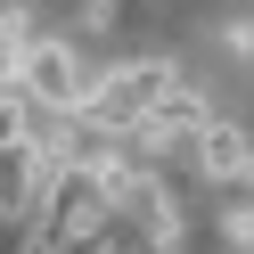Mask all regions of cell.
Segmentation results:
<instances>
[{
    "label": "cell",
    "instance_id": "obj_1",
    "mask_svg": "<svg viewBox=\"0 0 254 254\" xmlns=\"http://www.w3.org/2000/svg\"><path fill=\"white\" fill-rule=\"evenodd\" d=\"M172 90H181V82H172V66H164V58H131V66H115L99 90H90V107H82V115H90V131H148V123H156V107H164Z\"/></svg>",
    "mask_w": 254,
    "mask_h": 254
},
{
    "label": "cell",
    "instance_id": "obj_2",
    "mask_svg": "<svg viewBox=\"0 0 254 254\" xmlns=\"http://www.w3.org/2000/svg\"><path fill=\"white\" fill-rule=\"evenodd\" d=\"M8 82H17L33 107H50V115H74V107H90V90H82V58H74L66 41H33V50L8 66Z\"/></svg>",
    "mask_w": 254,
    "mask_h": 254
},
{
    "label": "cell",
    "instance_id": "obj_3",
    "mask_svg": "<svg viewBox=\"0 0 254 254\" xmlns=\"http://www.w3.org/2000/svg\"><path fill=\"white\" fill-rule=\"evenodd\" d=\"M189 156H197V172H213V181H246V156H254V139L238 131V123H205L197 139H189Z\"/></svg>",
    "mask_w": 254,
    "mask_h": 254
},
{
    "label": "cell",
    "instance_id": "obj_4",
    "mask_svg": "<svg viewBox=\"0 0 254 254\" xmlns=\"http://www.w3.org/2000/svg\"><path fill=\"white\" fill-rule=\"evenodd\" d=\"M205 123H213V107H205L197 90H172V99L156 107V123H148V131H172V139H197Z\"/></svg>",
    "mask_w": 254,
    "mask_h": 254
},
{
    "label": "cell",
    "instance_id": "obj_5",
    "mask_svg": "<svg viewBox=\"0 0 254 254\" xmlns=\"http://www.w3.org/2000/svg\"><path fill=\"white\" fill-rule=\"evenodd\" d=\"M230 230H238V246H254V213H230Z\"/></svg>",
    "mask_w": 254,
    "mask_h": 254
},
{
    "label": "cell",
    "instance_id": "obj_6",
    "mask_svg": "<svg viewBox=\"0 0 254 254\" xmlns=\"http://www.w3.org/2000/svg\"><path fill=\"white\" fill-rule=\"evenodd\" d=\"M246 189H254V156H246Z\"/></svg>",
    "mask_w": 254,
    "mask_h": 254
}]
</instances>
